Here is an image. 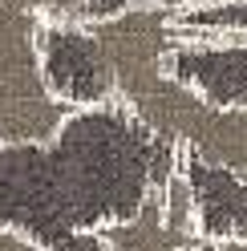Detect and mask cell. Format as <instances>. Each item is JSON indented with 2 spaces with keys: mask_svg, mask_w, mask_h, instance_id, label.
<instances>
[{
  "mask_svg": "<svg viewBox=\"0 0 247 251\" xmlns=\"http://www.w3.org/2000/svg\"><path fill=\"white\" fill-rule=\"evenodd\" d=\"M41 65L45 81L61 101L77 105H98L114 98V77L105 61L101 37L94 21H45L41 28Z\"/></svg>",
  "mask_w": 247,
  "mask_h": 251,
  "instance_id": "3",
  "label": "cell"
},
{
  "mask_svg": "<svg viewBox=\"0 0 247 251\" xmlns=\"http://www.w3.org/2000/svg\"><path fill=\"white\" fill-rule=\"evenodd\" d=\"M171 73L219 105H247V37H182Z\"/></svg>",
  "mask_w": 247,
  "mask_h": 251,
  "instance_id": "4",
  "label": "cell"
},
{
  "mask_svg": "<svg viewBox=\"0 0 247 251\" xmlns=\"http://www.w3.org/2000/svg\"><path fill=\"white\" fill-rule=\"evenodd\" d=\"M182 175L195 191L203 243H247V178L182 150Z\"/></svg>",
  "mask_w": 247,
  "mask_h": 251,
  "instance_id": "5",
  "label": "cell"
},
{
  "mask_svg": "<svg viewBox=\"0 0 247 251\" xmlns=\"http://www.w3.org/2000/svg\"><path fill=\"white\" fill-rule=\"evenodd\" d=\"M101 247H114V251H178V247H195V243L166 223L162 191H154L142 207H138L134 219L110 223L101 231Z\"/></svg>",
  "mask_w": 247,
  "mask_h": 251,
  "instance_id": "6",
  "label": "cell"
},
{
  "mask_svg": "<svg viewBox=\"0 0 247 251\" xmlns=\"http://www.w3.org/2000/svg\"><path fill=\"white\" fill-rule=\"evenodd\" d=\"M182 166V150L126 101L77 105L49 142H0V223L37 247L101 251V231L126 223Z\"/></svg>",
  "mask_w": 247,
  "mask_h": 251,
  "instance_id": "1",
  "label": "cell"
},
{
  "mask_svg": "<svg viewBox=\"0 0 247 251\" xmlns=\"http://www.w3.org/2000/svg\"><path fill=\"white\" fill-rule=\"evenodd\" d=\"M126 4H138V0H85L81 17H85V21H98V17H110V12H122ZM158 4H171V8H182V4H198V0H158Z\"/></svg>",
  "mask_w": 247,
  "mask_h": 251,
  "instance_id": "8",
  "label": "cell"
},
{
  "mask_svg": "<svg viewBox=\"0 0 247 251\" xmlns=\"http://www.w3.org/2000/svg\"><path fill=\"white\" fill-rule=\"evenodd\" d=\"M182 37H247V0H198L174 8Z\"/></svg>",
  "mask_w": 247,
  "mask_h": 251,
  "instance_id": "7",
  "label": "cell"
},
{
  "mask_svg": "<svg viewBox=\"0 0 247 251\" xmlns=\"http://www.w3.org/2000/svg\"><path fill=\"white\" fill-rule=\"evenodd\" d=\"M41 0H0V142H49L73 114L45 81Z\"/></svg>",
  "mask_w": 247,
  "mask_h": 251,
  "instance_id": "2",
  "label": "cell"
}]
</instances>
